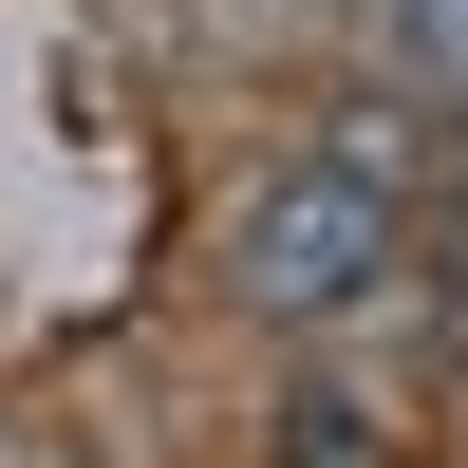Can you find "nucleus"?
I'll return each mask as SVG.
<instances>
[{
    "instance_id": "obj_3",
    "label": "nucleus",
    "mask_w": 468,
    "mask_h": 468,
    "mask_svg": "<svg viewBox=\"0 0 468 468\" xmlns=\"http://www.w3.org/2000/svg\"><path fill=\"white\" fill-rule=\"evenodd\" d=\"M337 169H356V187H394V207H412V187H431V132H412V94L337 112Z\"/></svg>"
},
{
    "instance_id": "obj_2",
    "label": "nucleus",
    "mask_w": 468,
    "mask_h": 468,
    "mask_svg": "<svg viewBox=\"0 0 468 468\" xmlns=\"http://www.w3.org/2000/svg\"><path fill=\"white\" fill-rule=\"evenodd\" d=\"M394 75L412 112H468V0H394Z\"/></svg>"
},
{
    "instance_id": "obj_1",
    "label": "nucleus",
    "mask_w": 468,
    "mask_h": 468,
    "mask_svg": "<svg viewBox=\"0 0 468 468\" xmlns=\"http://www.w3.org/2000/svg\"><path fill=\"white\" fill-rule=\"evenodd\" d=\"M375 262H394V187H356L337 150H300V169L244 187V300L262 319H337Z\"/></svg>"
}]
</instances>
